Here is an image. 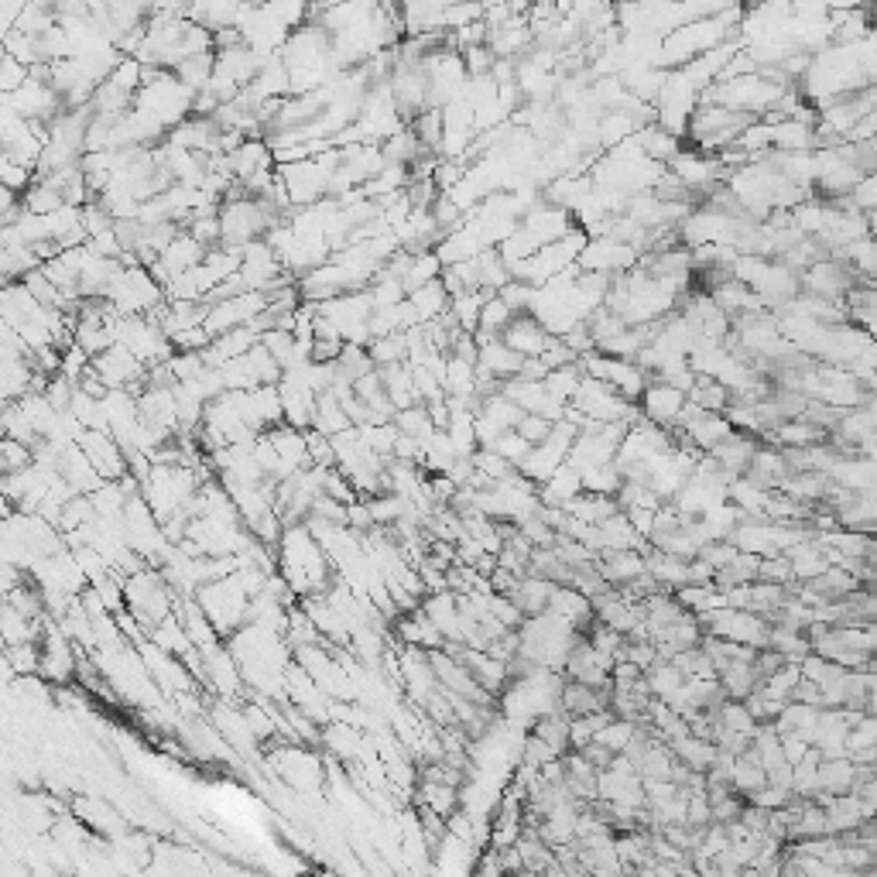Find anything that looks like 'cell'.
<instances>
[{
  "mask_svg": "<svg viewBox=\"0 0 877 877\" xmlns=\"http://www.w3.org/2000/svg\"><path fill=\"white\" fill-rule=\"evenodd\" d=\"M579 367H583L586 377H593V381H603L610 384L617 394H621L624 401H631V405H638L641 398H645L651 377L641 370L634 360H614V357H603L600 350L586 353V357H579Z\"/></svg>",
  "mask_w": 877,
  "mask_h": 877,
  "instance_id": "cell-1",
  "label": "cell"
},
{
  "mask_svg": "<svg viewBox=\"0 0 877 877\" xmlns=\"http://www.w3.org/2000/svg\"><path fill=\"white\" fill-rule=\"evenodd\" d=\"M93 370L100 374V381L107 384L110 391L131 388L134 381H144V374H148V367L127 347H120V343H114V347L100 353V357H93Z\"/></svg>",
  "mask_w": 877,
  "mask_h": 877,
  "instance_id": "cell-2",
  "label": "cell"
},
{
  "mask_svg": "<svg viewBox=\"0 0 877 877\" xmlns=\"http://www.w3.org/2000/svg\"><path fill=\"white\" fill-rule=\"evenodd\" d=\"M535 285H525V281H511V285H504L501 292H497V299H501L508 309L514 312V316H525V312H531V305H535Z\"/></svg>",
  "mask_w": 877,
  "mask_h": 877,
  "instance_id": "cell-26",
  "label": "cell"
},
{
  "mask_svg": "<svg viewBox=\"0 0 877 877\" xmlns=\"http://www.w3.org/2000/svg\"><path fill=\"white\" fill-rule=\"evenodd\" d=\"M686 398L710 415H727V408L734 405V394L723 388L720 381H710V377H699V384L686 394Z\"/></svg>",
  "mask_w": 877,
  "mask_h": 877,
  "instance_id": "cell-15",
  "label": "cell"
},
{
  "mask_svg": "<svg viewBox=\"0 0 877 877\" xmlns=\"http://www.w3.org/2000/svg\"><path fill=\"white\" fill-rule=\"evenodd\" d=\"M463 62H466V72H470V76H490V72H494V52H490L487 45H480V48H470V52H463Z\"/></svg>",
  "mask_w": 877,
  "mask_h": 877,
  "instance_id": "cell-33",
  "label": "cell"
},
{
  "mask_svg": "<svg viewBox=\"0 0 877 877\" xmlns=\"http://www.w3.org/2000/svg\"><path fill=\"white\" fill-rule=\"evenodd\" d=\"M370 360H374L377 370L394 367V364H408V347H405V333L401 336H384V340L370 343Z\"/></svg>",
  "mask_w": 877,
  "mask_h": 877,
  "instance_id": "cell-23",
  "label": "cell"
},
{
  "mask_svg": "<svg viewBox=\"0 0 877 877\" xmlns=\"http://www.w3.org/2000/svg\"><path fill=\"white\" fill-rule=\"evenodd\" d=\"M278 391H281V408H285V425H292V429H299V432H309L312 418H316L319 394L309 391L305 384L285 381V377H281Z\"/></svg>",
  "mask_w": 877,
  "mask_h": 877,
  "instance_id": "cell-7",
  "label": "cell"
},
{
  "mask_svg": "<svg viewBox=\"0 0 877 877\" xmlns=\"http://www.w3.org/2000/svg\"><path fill=\"white\" fill-rule=\"evenodd\" d=\"M381 381H384V391H388L391 405L398 408V412H408V408L422 405V398H418V391H415L412 364L384 367V370H381Z\"/></svg>",
  "mask_w": 877,
  "mask_h": 877,
  "instance_id": "cell-10",
  "label": "cell"
},
{
  "mask_svg": "<svg viewBox=\"0 0 877 877\" xmlns=\"http://www.w3.org/2000/svg\"><path fill=\"white\" fill-rule=\"evenodd\" d=\"M487 299H494V295L466 292V295H460V299L449 302V309H453V316H456V323H460L463 333H477V329H480V316H484Z\"/></svg>",
  "mask_w": 877,
  "mask_h": 877,
  "instance_id": "cell-18",
  "label": "cell"
},
{
  "mask_svg": "<svg viewBox=\"0 0 877 877\" xmlns=\"http://www.w3.org/2000/svg\"><path fill=\"white\" fill-rule=\"evenodd\" d=\"M439 278H442V261L436 257V251L415 254L412 271H408V278H405V292L412 295V292H418V288L432 285V281H439Z\"/></svg>",
  "mask_w": 877,
  "mask_h": 877,
  "instance_id": "cell-22",
  "label": "cell"
},
{
  "mask_svg": "<svg viewBox=\"0 0 877 877\" xmlns=\"http://www.w3.org/2000/svg\"><path fill=\"white\" fill-rule=\"evenodd\" d=\"M638 408H641V418H645V422L672 432L675 422H679V415H682V408H686V394L669 388V384H662V381H651L645 398L638 401Z\"/></svg>",
  "mask_w": 877,
  "mask_h": 877,
  "instance_id": "cell-4",
  "label": "cell"
},
{
  "mask_svg": "<svg viewBox=\"0 0 877 877\" xmlns=\"http://www.w3.org/2000/svg\"><path fill=\"white\" fill-rule=\"evenodd\" d=\"M552 429H555V422H549V418L525 415V422L518 425V436L525 439L531 449H535V446H545V442L552 439Z\"/></svg>",
  "mask_w": 877,
  "mask_h": 877,
  "instance_id": "cell-31",
  "label": "cell"
},
{
  "mask_svg": "<svg viewBox=\"0 0 877 877\" xmlns=\"http://www.w3.org/2000/svg\"><path fill=\"white\" fill-rule=\"evenodd\" d=\"M494 453L501 456V460H508L514 470H518L521 463L528 460V453H531V446L525 439L518 436V432H504L501 439H497V446H494Z\"/></svg>",
  "mask_w": 877,
  "mask_h": 877,
  "instance_id": "cell-30",
  "label": "cell"
},
{
  "mask_svg": "<svg viewBox=\"0 0 877 877\" xmlns=\"http://www.w3.org/2000/svg\"><path fill=\"white\" fill-rule=\"evenodd\" d=\"M480 415H487L490 422H497L504 432H518V425L525 422V408L514 405L508 394H494V398H487L484 408H480Z\"/></svg>",
  "mask_w": 877,
  "mask_h": 877,
  "instance_id": "cell-19",
  "label": "cell"
},
{
  "mask_svg": "<svg viewBox=\"0 0 877 877\" xmlns=\"http://www.w3.org/2000/svg\"><path fill=\"white\" fill-rule=\"evenodd\" d=\"M264 436L271 439V446L278 449L281 463H285L292 473L312 470V466H316V463H312V456H309V439H305V432L292 429V425H278V429L264 432Z\"/></svg>",
  "mask_w": 877,
  "mask_h": 877,
  "instance_id": "cell-8",
  "label": "cell"
},
{
  "mask_svg": "<svg viewBox=\"0 0 877 877\" xmlns=\"http://www.w3.org/2000/svg\"><path fill=\"white\" fill-rule=\"evenodd\" d=\"M480 251H484V244H480V237L473 233L470 227L449 233L446 240H439L436 247V257L442 261V268H453V264H463V261H473Z\"/></svg>",
  "mask_w": 877,
  "mask_h": 877,
  "instance_id": "cell-12",
  "label": "cell"
},
{
  "mask_svg": "<svg viewBox=\"0 0 877 877\" xmlns=\"http://www.w3.org/2000/svg\"><path fill=\"white\" fill-rule=\"evenodd\" d=\"M501 340L508 343L514 353H521L525 360H531V357H542V353L552 347L555 336L538 323L531 312H525V316H514V323L508 326V333H504Z\"/></svg>",
  "mask_w": 877,
  "mask_h": 877,
  "instance_id": "cell-6",
  "label": "cell"
},
{
  "mask_svg": "<svg viewBox=\"0 0 877 877\" xmlns=\"http://www.w3.org/2000/svg\"><path fill=\"white\" fill-rule=\"evenodd\" d=\"M21 203H24V213H31V216H52V213H59V209L66 206V199H62V192L55 189L48 179H38L21 196Z\"/></svg>",
  "mask_w": 877,
  "mask_h": 877,
  "instance_id": "cell-16",
  "label": "cell"
},
{
  "mask_svg": "<svg viewBox=\"0 0 877 877\" xmlns=\"http://www.w3.org/2000/svg\"><path fill=\"white\" fill-rule=\"evenodd\" d=\"M79 449L90 456L96 473H100L107 484L127 477V456H124V449L117 446V439L110 436V432H83V436H79Z\"/></svg>",
  "mask_w": 877,
  "mask_h": 877,
  "instance_id": "cell-3",
  "label": "cell"
},
{
  "mask_svg": "<svg viewBox=\"0 0 877 877\" xmlns=\"http://www.w3.org/2000/svg\"><path fill=\"white\" fill-rule=\"evenodd\" d=\"M271 168H275V155H271V148L264 144V138L247 141L237 155H230V172L240 185H247L261 172H271Z\"/></svg>",
  "mask_w": 877,
  "mask_h": 877,
  "instance_id": "cell-9",
  "label": "cell"
},
{
  "mask_svg": "<svg viewBox=\"0 0 877 877\" xmlns=\"http://www.w3.org/2000/svg\"><path fill=\"white\" fill-rule=\"evenodd\" d=\"M312 429L323 432V436L333 439V436H340V432L353 429V425H350V418H347V412H343L340 401H336L333 394H323V398H319V405H316V418H312Z\"/></svg>",
  "mask_w": 877,
  "mask_h": 877,
  "instance_id": "cell-17",
  "label": "cell"
},
{
  "mask_svg": "<svg viewBox=\"0 0 877 877\" xmlns=\"http://www.w3.org/2000/svg\"><path fill=\"white\" fill-rule=\"evenodd\" d=\"M0 466H4V473H21L28 470V466H35V453H31V446H24V442L0 439Z\"/></svg>",
  "mask_w": 877,
  "mask_h": 877,
  "instance_id": "cell-25",
  "label": "cell"
},
{
  "mask_svg": "<svg viewBox=\"0 0 877 877\" xmlns=\"http://www.w3.org/2000/svg\"><path fill=\"white\" fill-rule=\"evenodd\" d=\"M206 247L203 244H196V240L189 237V233H182L179 240H175L172 247H168V251L162 254V261L155 264V268H151V275H155V281L158 285H172L175 278L179 275H185V271H192V268H199V264L206 261Z\"/></svg>",
  "mask_w": 877,
  "mask_h": 877,
  "instance_id": "cell-5",
  "label": "cell"
},
{
  "mask_svg": "<svg viewBox=\"0 0 877 877\" xmlns=\"http://www.w3.org/2000/svg\"><path fill=\"white\" fill-rule=\"evenodd\" d=\"M394 425H398V432H405V436H412L418 442H425L439 432L436 422H432V415H429V405H415V408H408V412H398Z\"/></svg>",
  "mask_w": 877,
  "mask_h": 877,
  "instance_id": "cell-21",
  "label": "cell"
},
{
  "mask_svg": "<svg viewBox=\"0 0 877 877\" xmlns=\"http://www.w3.org/2000/svg\"><path fill=\"white\" fill-rule=\"evenodd\" d=\"M412 131H415V138L422 141L425 151H436V155H442V134H446V124H442V110L439 107L422 110V114L412 120Z\"/></svg>",
  "mask_w": 877,
  "mask_h": 877,
  "instance_id": "cell-20",
  "label": "cell"
},
{
  "mask_svg": "<svg viewBox=\"0 0 877 877\" xmlns=\"http://www.w3.org/2000/svg\"><path fill=\"white\" fill-rule=\"evenodd\" d=\"M408 302H412L418 323L429 326L449 309V302H453V299H449V292H446V285H442V281H432V285H425V288H418V292L408 295Z\"/></svg>",
  "mask_w": 877,
  "mask_h": 877,
  "instance_id": "cell-14",
  "label": "cell"
},
{
  "mask_svg": "<svg viewBox=\"0 0 877 877\" xmlns=\"http://www.w3.org/2000/svg\"><path fill=\"white\" fill-rule=\"evenodd\" d=\"M456 460H463V456L456 453V446L449 442L446 432H436V436H429L422 442V463L418 466H425L432 477H446Z\"/></svg>",
  "mask_w": 877,
  "mask_h": 877,
  "instance_id": "cell-13",
  "label": "cell"
},
{
  "mask_svg": "<svg viewBox=\"0 0 877 877\" xmlns=\"http://www.w3.org/2000/svg\"><path fill=\"white\" fill-rule=\"evenodd\" d=\"M4 439L24 442V446H35V442L42 439V436H38V432H35V425L28 422V415L21 412L18 401L4 405Z\"/></svg>",
  "mask_w": 877,
  "mask_h": 877,
  "instance_id": "cell-24",
  "label": "cell"
},
{
  "mask_svg": "<svg viewBox=\"0 0 877 877\" xmlns=\"http://www.w3.org/2000/svg\"><path fill=\"white\" fill-rule=\"evenodd\" d=\"M473 466H477V470L484 473V477L494 480V484H504V480H511L514 473H518L508 460H501V456H497L494 449H480V453L473 456Z\"/></svg>",
  "mask_w": 877,
  "mask_h": 877,
  "instance_id": "cell-28",
  "label": "cell"
},
{
  "mask_svg": "<svg viewBox=\"0 0 877 877\" xmlns=\"http://www.w3.org/2000/svg\"><path fill=\"white\" fill-rule=\"evenodd\" d=\"M28 79H31V69L21 66L14 55H4V59H0V90H4V96L18 93Z\"/></svg>",
  "mask_w": 877,
  "mask_h": 877,
  "instance_id": "cell-29",
  "label": "cell"
},
{
  "mask_svg": "<svg viewBox=\"0 0 877 877\" xmlns=\"http://www.w3.org/2000/svg\"><path fill=\"white\" fill-rule=\"evenodd\" d=\"M336 364L347 370L353 381H360V377H367V374H374V370H377V367H374V360H370V350H367V347H357V343H347Z\"/></svg>",
  "mask_w": 877,
  "mask_h": 877,
  "instance_id": "cell-27",
  "label": "cell"
},
{
  "mask_svg": "<svg viewBox=\"0 0 877 877\" xmlns=\"http://www.w3.org/2000/svg\"><path fill=\"white\" fill-rule=\"evenodd\" d=\"M172 370H175V381L189 384V381H199V377L206 374V360H203V353H175Z\"/></svg>",
  "mask_w": 877,
  "mask_h": 877,
  "instance_id": "cell-32",
  "label": "cell"
},
{
  "mask_svg": "<svg viewBox=\"0 0 877 877\" xmlns=\"http://www.w3.org/2000/svg\"><path fill=\"white\" fill-rule=\"evenodd\" d=\"M487 374H494L497 381H511V377L521 374V367H525V357L521 353H514L504 340H490L480 347V364Z\"/></svg>",
  "mask_w": 877,
  "mask_h": 877,
  "instance_id": "cell-11",
  "label": "cell"
}]
</instances>
